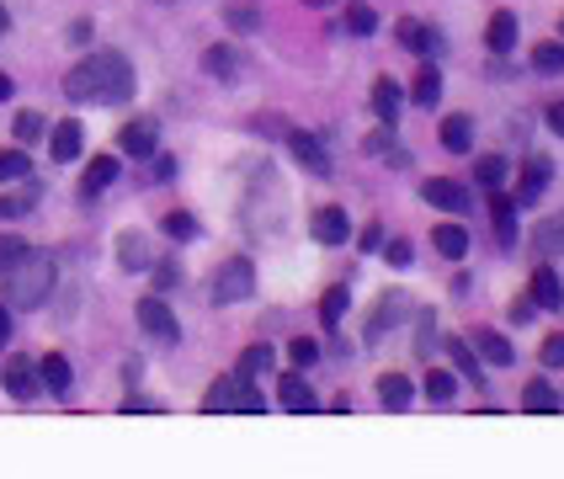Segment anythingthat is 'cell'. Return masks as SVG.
Listing matches in <instances>:
<instances>
[{
  "label": "cell",
  "instance_id": "1",
  "mask_svg": "<svg viewBox=\"0 0 564 479\" xmlns=\"http://www.w3.org/2000/svg\"><path fill=\"white\" fill-rule=\"evenodd\" d=\"M64 96L69 101H128L133 96V64L123 54H112V48L86 54L64 75Z\"/></svg>",
  "mask_w": 564,
  "mask_h": 479
},
{
  "label": "cell",
  "instance_id": "2",
  "mask_svg": "<svg viewBox=\"0 0 564 479\" xmlns=\"http://www.w3.org/2000/svg\"><path fill=\"white\" fill-rule=\"evenodd\" d=\"M48 293H54V261L48 255L28 251L22 261L6 266V304L11 309H37V304H48Z\"/></svg>",
  "mask_w": 564,
  "mask_h": 479
},
{
  "label": "cell",
  "instance_id": "3",
  "mask_svg": "<svg viewBox=\"0 0 564 479\" xmlns=\"http://www.w3.org/2000/svg\"><path fill=\"white\" fill-rule=\"evenodd\" d=\"M203 411L208 415H261L267 411V400L256 394L251 373H224V379L203 394Z\"/></svg>",
  "mask_w": 564,
  "mask_h": 479
},
{
  "label": "cell",
  "instance_id": "4",
  "mask_svg": "<svg viewBox=\"0 0 564 479\" xmlns=\"http://www.w3.org/2000/svg\"><path fill=\"white\" fill-rule=\"evenodd\" d=\"M256 287V266L246 255H235V261H224L219 277H214V304H240V298H251Z\"/></svg>",
  "mask_w": 564,
  "mask_h": 479
},
{
  "label": "cell",
  "instance_id": "5",
  "mask_svg": "<svg viewBox=\"0 0 564 479\" xmlns=\"http://www.w3.org/2000/svg\"><path fill=\"white\" fill-rule=\"evenodd\" d=\"M139 330L144 336H155V341H165V347H176L182 341V325H176V315L165 309V298H139Z\"/></svg>",
  "mask_w": 564,
  "mask_h": 479
},
{
  "label": "cell",
  "instance_id": "6",
  "mask_svg": "<svg viewBox=\"0 0 564 479\" xmlns=\"http://www.w3.org/2000/svg\"><path fill=\"white\" fill-rule=\"evenodd\" d=\"M490 229H496V251H517V197L490 187Z\"/></svg>",
  "mask_w": 564,
  "mask_h": 479
},
{
  "label": "cell",
  "instance_id": "7",
  "mask_svg": "<svg viewBox=\"0 0 564 479\" xmlns=\"http://www.w3.org/2000/svg\"><path fill=\"white\" fill-rule=\"evenodd\" d=\"M421 203H432L442 214H464L469 208V192H464V182H453V176H432V182H421Z\"/></svg>",
  "mask_w": 564,
  "mask_h": 479
},
{
  "label": "cell",
  "instance_id": "8",
  "mask_svg": "<svg viewBox=\"0 0 564 479\" xmlns=\"http://www.w3.org/2000/svg\"><path fill=\"white\" fill-rule=\"evenodd\" d=\"M288 150H293V160H299L310 176H330V155H325V144H319L314 133H304V128H288Z\"/></svg>",
  "mask_w": 564,
  "mask_h": 479
},
{
  "label": "cell",
  "instance_id": "9",
  "mask_svg": "<svg viewBox=\"0 0 564 479\" xmlns=\"http://www.w3.org/2000/svg\"><path fill=\"white\" fill-rule=\"evenodd\" d=\"M155 144H160V123L155 118H133V123H123V133H118V150L133 160H144V155H155Z\"/></svg>",
  "mask_w": 564,
  "mask_h": 479
},
{
  "label": "cell",
  "instance_id": "10",
  "mask_svg": "<svg viewBox=\"0 0 564 479\" xmlns=\"http://www.w3.org/2000/svg\"><path fill=\"white\" fill-rule=\"evenodd\" d=\"M549 182H554V160L533 155V160H528V171H522V182H517V208H533Z\"/></svg>",
  "mask_w": 564,
  "mask_h": 479
},
{
  "label": "cell",
  "instance_id": "11",
  "mask_svg": "<svg viewBox=\"0 0 564 479\" xmlns=\"http://www.w3.org/2000/svg\"><path fill=\"white\" fill-rule=\"evenodd\" d=\"M0 383H6V394H11V400H32L43 379H37V362H28V357H11V362L0 368Z\"/></svg>",
  "mask_w": 564,
  "mask_h": 479
},
{
  "label": "cell",
  "instance_id": "12",
  "mask_svg": "<svg viewBox=\"0 0 564 479\" xmlns=\"http://www.w3.org/2000/svg\"><path fill=\"white\" fill-rule=\"evenodd\" d=\"M310 235L319 246H346V235H351V224H346L341 208H314L310 219Z\"/></svg>",
  "mask_w": 564,
  "mask_h": 479
},
{
  "label": "cell",
  "instance_id": "13",
  "mask_svg": "<svg viewBox=\"0 0 564 479\" xmlns=\"http://www.w3.org/2000/svg\"><path fill=\"white\" fill-rule=\"evenodd\" d=\"M278 400H282V411H293V415H314L319 411V400H314V389L299 373H282V389H278Z\"/></svg>",
  "mask_w": 564,
  "mask_h": 479
},
{
  "label": "cell",
  "instance_id": "14",
  "mask_svg": "<svg viewBox=\"0 0 564 479\" xmlns=\"http://www.w3.org/2000/svg\"><path fill=\"white\" fill-rule=\"evenodd\" d=\"M378 400H383V411L405 415L410 400H415V383H410L405 373H383V379H378Z\"/></svg>",
  "mask_w": 564,
  "mask_h": 479
},
{
  "label": "cell",
  "instance_id": "15",
  "mask_svg": "<svg viewBox=\"0 0 564 479\" xmlns=\"http://www.w3.org/2000/svg\"><path fill=\"white\" fill-rule=\"evenodd\" d=\"M118 171H123V160H112V155H101L86 165V176H80V197H96V192H107L112 182H118Z\"/></svg>",
  "mask_w": 564,
  "mask_h": 479
},
{
  "label": "cell",
  "instance_id": "16",
  "mask_svg": "<svg viewBox=\"0 0 564 479\" xmlns=\"http://www.w3.org/2000/svg\"><path fill=\"white\" fill-rule=\"evenodd\" d=\"M118 261H123V272H144V266H155V251H150V240L139 229H128L118 240Z\"/></svg>",
  "mask_w": 564,
  "mask_h": 479
},
{
  "label": "cell",
  "instance_id": "17",
  "mask_svg": "<svg viewBox=\"0 0 564 479\" xmlns=\"http://www.w3.org/2000/svg\"><path fill=\"white\" fill-rule=\"evenodd\" d=\"M533 304L538 309H564V283L554 266H538L533 272Z\"/></svg>",
  "mask_w": 564,
  "mask_h": 479
},
{
  "label": "cell",
  "instance_id": "18",
  "mask_svg": "<svg viewBox=\"0 0 564 479\" xmlns=\"http://www.w3.org/2000/svg\"><path fill=\"white\" fill-rule=\"evenodd\" d=\"M485 43H490V54H511V43H517V17H511V11H496V17L485 22Z\"/></svg>",
  "mask_w": 564,
  "mask_h": 479
},
{
  "label": "cell",
  "instance_id": "19",
  "mask_svg": "<svg viewBox=\"0 0 564 479\" xmlns=\"http://www.w3.org/2000/svg\"><path fill=\"white\" fill-rule=\"evenodd\" d=\"M80 144H86V128L75 123V118H64V123L54 128V139H48L54 160H75V155H80Z\"/></svg>",
  "mask_w": 564,
  "mask_h": 479
},
{
  "label": "cell",
  "instance_id": "20",
  "mask_svg": "<svg viewBox=\"0 0 564 479\" xmlns=\"http://www.w3.org/2000/svg\"><path fill=\"white\" fill-rule=\"evenodd\" d=\"M447 357H453V368H458V373H464L469 383H485V379H490V373H485V362H479V351H474L469 341H458V336H453V341H447Z\"/></svg>",
  "mask_w": 564,
  "mask_h": 479
},
{
  "label": "cell",
  "instance_id": "21",
  "mask_svg": "<svg viewBox=\"0 0 564 479\" xmlns=\"http://www.w3.org/2000/svg\"><path fill=\"white\" fill-rule=\"evenodd\" d=\"M432 246H437L447 261H464V255H469V229H464V224H437Z\"/></svg>",
  "mask_w": 564,
  "mask_h": 479
},
{
  "label": "cell",
  "instance_id": "22",
  "mask_svg": "<svg viewBox=\"0 0 564 479\" xmlns=\"http://www.w3.org/2000/svg\"><path fill=\"white\" fill-rule=\"evenodd\" d=\"M394 32H400V43H405L410 54H442V37H437V32L421 28V22H410V17Z\"/></svg>",
  "mask_w": 564,
  "mask_h": 479
},
{
  "label": "cell",
  "instance_id": "23",
  "mask_svg": "<svg viewBox=\"0 0 564 479\" xmlns=\"http://www.w3.org/2000/svg\"><path fill=\"white\" fill-rule=\"evenodd\" d=\"M437 139H442V144H447V150H453V155H464V150H469V144H474V123H469V118H464V112H453V118H442Z\"/></svg>",
  "mask_w": 564,
  "mask_h": 479
},
{
  "label": "cell",
  "instance_id": "24",
  "mask_svg": "<svg viewBox=\"0 0 564 479\" xmlns=\"http://www.w3.org/2000/svg\"><path fill=\"white\" fill-rule=\"evenodd\" d=\"M37 379H43V389H54V394H69L75 373H69V362H64L59 351H48V357L37 362Z\"/></svg>",
  "mask_w": 564,
  "mask_h": 479
},
{
  "label": "cell",
  "instance_id": "25",
  "mask_svg": "<svg viewBox=\"0 0 564 479\" xmlns=\"http://www.w3.org/2000/svg\"><path fill=\"white\" fill-rule=\"evenodd\" d=\"M410 96H415V107H437V96H442V69L437 64H421V69H415Z\"/></svg>",
  "mask_w": 564,
  "mask_h": 479
},
{
  "label": "cell",
  "instance_id": "26",
  "mask_svg": "<svg viewBox=\"0 0 564 479\" xmlns=\"http://www.w3.org/2000/svg\"><path fill=\"white\" fill-rule=\"evenodd\" d=\"M474 351L485 357V362H496V368H506L517 351H511V341L506 336H496V330H474Z\"/></svg>",
  "mask_w": 564,
  "mask_h": 479
},
{
  "label": "cell",
  "instance_id": "27",
  "mask_svg": "<svg viewBox=\"0 0 564 479\" xmlns=\"http://www.w3.org/2000/svg\"><path fill=\"white\" fill-rule=\"evenodd\" d=\"M341 28L351 32V37H368V32L378 28V11L368 6V0H346V17H341Z\"/></svg>",
  "mask_w": 564,
  "mask_h": 479
},
{
  "label": "cell",
  "instance_id": "28",
  "mask_svg": "<svg viewBox=\"0 0 564 479\" xmlns=\"http://www.w3.org/2000/svg\"><path fill=\"white\" fill-rule=\"evenodd\" d=\"M373 112H378V123H400V86L394 80H378L373 86Z\"/></svg>",
  "mask_w": 564,
  "mask_h": 479
},
{
  "label": "cell",
  "instance_id": "29",
  "mask_svg": "<svg viewBox=\"0 0 564 479\" xmlns=\"http://www.w3.org/2000/svg\"><path fill=\"white\" fill-rule=\"evenodd\" d=\"M522 411H533V415H554L560 411V394L549 389L543 379H533L528 389H522Z\"/></svg>",
  "mask_w": 564,
  "mask_h": 479
},
{
  "label": "cell",
  "instance_id": "30",
  "mask_svg": "<svg viewBox=\"0 0 564 479\" xmlns=\"http://www.w3.org/2000/svg\"><path fill=\"white\" fill-rule=\"evenodd\" d=\"M203 64H208V75H214V80H235V75H240V54H235V48H208V54H203Z\"/></svg>",
  "mask_w": 564,
  "mask_h": 479
},
{
  "label": "cell",
  "instance_id": "31",
  "mask_svg": "<svg viewBox=\"0 0 564 479\" xmlns=\"http://www.w3.org/2000/svg\"><path fill=\"white\" fill-rule=\"evenodd\" d=\"M533 69H538V75H564V43H538V48H533Z\"/></svg>",
  "mask_w": 564,
  "mask_h": 479
},
{
  "label": "cell",
  "instance_id": "32",
  "mask_svg": "<svg viewBox=\"0 0 564 479\" xmlns=\"http://www.w3.org/2000/svg\"><path fill=\"white\" fill-rule=\"evenodd\" d=\"M28 171H32L28 150H0V182H22Z\"/></svg>",
  "mask_w": 564,
  "mask_h": 479
},
{
  "label": "cell",
  "instance_id": "33",
  "mask_svg": "<svg viewBox=\"0 0 564 479\" xmlns=\"http://www.w3.org/2000/svg\"><path fill=\"white\" fill-rule=\"evenodd\" d=\"M538 251L564 255V219H543V224H538Z\"/></svg>",
  "mask_w": 564,
  "mask_h": 479
},
{
  "label": "cell",
  "instance_id": "34",
  "mask_svg": "<svg viewBox=\"0 0 564 479\" xmlns=\"http://www.w3.org/2000/svg\"><path fill=\"white\" fill-rule=\"evenodd\" d=\"M400 309H405V304H400V293H389V298H383V309H378V315L368 319V341H383V330H389V319L400 315Z\"/></svg>",
  "mask_w": 564,
  "mask_h": 479
},
{
  "label": "cell",
  "instance_id": "35",
  "mask_svg": "<svg viewBox=\"0 0 564 479\" xmlns=\"http://www.w3.org/2000/svg\"><path fill=\"white\" fill-rule=\"evenodd\" d=\"M368 150H373V155H389V165H405V150H400V144H394V139H389V123L378 128V133H368Z\"/></svg>",
  "mask_w": 564,
  "mask_h": 479
},
{
  "label": "cell",
  "instance_id": "36",
  "mask_svg": "<svg viewBox=\"0 0 564 479\" xmlns=\"http://www.w3.org/2000/svg\"><path fill=\"white\" fill-rule=\"evenodd\" d=\"M474 182H479V187H501V182H506V160L501 155H485L479 165H474Z\"/></svg>",
  "mask_w": 564,
  "mask_h": 479
},
{
  "label": "cell",
  "instance_id": "37",
  "mask_svg": "<svg viewBox=\"0 0 564 479\" xmlns=\"http://www.w3.org/2000/svg\"><path fill=\"white\" fill-rule=\"evenodd\" d=\"M346 304H351V293H346V287H330V293L319 298V319H325V325H336V319L346 315Z\"/></svg>",
  "mask_w": 564,
  "mask_h": 479
},
{
  "label": "cell",
  "instance_id": "38",
  "mask_svg": "<svg viewBox=\"0 0 564 479\" xmlns=\"http://www.w3.org/2000/svg\"><path fill=\"white\" fill-rule=\"evenodd\" d=\"M453 394H458V379H453V373H432V379H426V400L453 405Z\"/></svg>",
  "mask_w": 564,
  "mask_h": 479
},
{
  "label": "cell",
  "instance_id": "39",
  "mask_svg": "<svg viewBox=\"0 0 564 479\" xmlns=\"http://www.w3.org/2000/svg\"><path fill=\"white\" fill-rule=\"evenodd\" d=\"M240 373H272V347H246V357H240Z\"/></svg>",
  "mask_w": 564,
  "mask_h": 479
},
{
  "label": "cell",
  "instance_id": "40",
  "mask_svg": "<svg viewBox=\"0 0 564 479\" xmlns=\"http://www.w3.org/2000/svg\"><path fill=\"white\" fill-rule=\"evenodd\" d=\"M32 203H37V192H11V197H0V219H22Z\"/></svg>",
  "mask_w": 564,
  "mask_h": 479
},
{
  "label": "cell",
  "instance_id": "41",
  "mask_svg": "<svg viewBox=\"0 0 564 479\" xmlns=\"http://www.w3.org/2000/svg\"><path fill=\"white\" fill-rule=\"evenodd\" d=\"M28 251H32V246L22 240V235H0V272H6L11 261H22Z\"/></svg>",
  "mask_w": 564,
  "mask_h": 479
},
{
  "label": "cell",
  "instance_id": "42",
  "mask_svg": "<svg viewBox=\"0 0 564 479\" xmlns=\"http://www.w3.org/2000/svg\"><path fill=\"white\" fill-rule=\"evenodd\" d=\"M11 133H17V144H32V139H43V118H37V112H22V118L11 123Z\"/></svg>",
  "mask_w": 564,
  "mask_h": 479
},
{
  "label": "cell",
  "instance_id": "43",
  "mask_svg": "<svg viewBox=\"0 0 564 479\" xmlns=\"http://www.w3.org/2000/svg\"><path fill=\"white\" fill-rule=\"evenodd\" d=\"M165 235H171V240H192V235H197V219H192V214H165Z\"/></svg>",
  "mask_w": 564,
  "mask_h": 479
},
{
  "label": "cell",
  "instance_id": "44",
  "mask_svg": "<svg viewBox=\"0 0 564 479\" xmlns=\"http://www.w3.org/2000/svg\"><path fill=\"white\" fill-rule=\"evenodd\" d=\"M288 351H293V362H299V368H310V362H319V347H314L310 336H299V341H293Z\"/></svg>",
  "mask_w": 564,
  "mask_h": 479
},
{
  "label": "cell",
  "instance_id": "45",
  "mask_svg": "<svg viewBox=\"0 0 564 479\" xmlns=\"http://www.w3.org/2000/svg\"><path fill=\"white\" fill-rule=\"evenodd\" d=\"M543 368H564V330L543 341Z\"/></svg>",
  "mask_w": 564,
  "mask_h": 479
},
{
  "label": "cell",
  "instance_id": "46",
  "mask_svg": "<svg viewBox=\"0 0 564 479\" xmlns=\"http://www.w3.org/2000/svg\"><path fill=\"white\" fill-rule=\"evenodd\" d=\"M383 255H389V266H410V240H389Z\"/></svg>",
  "mask_w": 564,
  "mask_h": 479
},
{
  "label": "cell",
  "instance_id": "47",
  "mask_svg": "<svg viewBox=\"0 0 564 479\" xmlns=\"http://www.w3.org/2000/svg\"><path fill=\"white\" fill-rule=\"evenodd\" d=\"M229 28H235V32H251L256 28V11H251V6H235V11H229Z\"/></svg>",
  "mask_w": 564,
  "mask_h": 479
},
{
  "label": "cell",
  "instance_id": "48",
  "mask_svg": "<svg viewBox=\"0 0 564 479\" xmlns=\"http://www.w3.org/2000/svg\"><path fill=\"white\" fill-rule=\"evenodd\" d=\"M69 43H91V22H86V17L69 22Z\"/></svg>",
  "mask_w": 564,
  "mask_h": 479
},
{
  "label": "cell",
  "instance_id": "49",
  "mask_svg": "<svg viewBox=\"0 0 564 479\" xmlns=\"http://www.w3.org/2000/svg\"><path fill=\"white\" fill-rule=\"evenodd\" d=\"M176 277H182V272H176L171 261H160V266H155V283H160V287H171V283H176Z\"/></svg>",
  "mask_w": 564,
  "mask_h": 479
},
{
  "label": "cell",
  "instance_id": "50",
  "mask_svg": "<svg viewBox=\"0 0 564 479\" xmlns=\"http://www.w3.org/2000/svg\"><path fill=\"white\" fill-rule=\"evenodd\" d=\"M549 128L564 139V101H554V107H549Z\"/></svg>",
  "mask_w": 564,
  "mask_h": 479
},
{
  "label": "cell",
  "instance_id": "51",
  "mask_svg": "<svg viewBox=\"0 0 564 479\" xmlns=\"http://www.w3.org/2000/svg\"><path fill=\"white\" fill-rule=\"evenodd\" d=\"M378 240H383V229H378V224H368V229H362V251H378Z\"/></svg>",
  "mask_w": 564,
  "mask_h": 479
},
{
  "label": "cell",
  "instance_id": "52",
  "mask_svg": "<svg viewBox=\"0 0 564 479\" xmlns=\"http://www.w3.org/2000/svg\"><path fill=\"white\" fill-rule=\"evenodd\" d=\"M11 341V304H0V347Z\"/></svg>",
  "mask_w": 564,
  "mask_h": 479
},
{
  "label": "cell",
  "instance_id": "53",
  "mask_svg": "<svg viewBox=\"0 0 564 479\" xmlns=\"http://www.w3.org/2000/svg\"><path fill=\"white\" fill-rule=\"evenodd\" d=\"M6 96H11V75H0V101H6Z\"/></svg>",
  "mask_w": 564,
  "mask_h": 479
},
{
  "label": "cell",
  "instance_id": "54",
  "mask_svg": "<svg viewBox=\"0 0 564 479\" xmlns=\"http://www.w3.org/2000/svg\"><path fill=\"white\" fill-rule=\"evenodd\" d=\"M6 28H11V17H6V6H0V32H6Z\"/></svg>",
  "mask_w": 564,
  "mask_h": 479
},
{
  "label": "cell",
  "instance_id": "55",
  "mask_svg": "<svg viewBox=\"0 0 564 479\" xmlns=\"http://www.w3.org/2000/svg\"><path fill=\"white\" fill-rule=\"evenodd\" d=\"M310 6H330V0H310Z\"/></svg>",
  "mask_w": 564,
  "mask_h": 479
},
{
  "label": "cell",
  "instance_id": "56",
  "mask_svg": "<svg viewBox=\"0 0 564 479\" xmlns=\"http://www.w3.org/2000/svg\"><path fill=\"white\" fill-rule=\"evenodd\" d=\"M560 37H564V22H560Z\"/></svg>",
  "mask_w": 564,
  "mask_h": 479
}]
</instances>
